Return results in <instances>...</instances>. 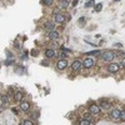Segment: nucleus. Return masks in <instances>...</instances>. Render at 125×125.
<instances>
[{
    "mask_svg": "<svg viewBox=\"0 0 125 125\" xmlns=\"http://www.w3.org/2000/svg\"><path fill=\"white\" fill-rule=\"evenodd\" d=\"M94 64H95V60H94V58H91V56H86L83 61V65H84L85 69H90L91 66H94Z\"/></svg>",
    "mask_w": 125,
    "mask_h": 125,
    "instance_id": "f257e3e1",
    "label": "nucleus"
},
{
    "mask_svg": "<svg viewBox=\"0 0 125 125\" xmlns=\"http://www.w3.org/2000/svg\"><path fill=\"white\" fill-rule=\"evenodd\" d=\"M114 58H115V54H114L113 51L108 50V51H104L101 55V59L104 61H110V60H114Z\"/></svg>",
    "mask_w": 125,
    "mask_h": 125,
    "instance_id": "f03ea898",
    "label": "nucleus"
},
{
    "mask_svg": "<svg viewBox=\"0 0 125 125\" xmlns=\"http://www.w3.org/2000/svg\"><path fill=\"white\" fill-rule=\"evenodd\" d=\"M119 69H120V66H119V64H115V63H110L109 66H108V71L109 73H113L115 74L119 71Z\"/></svg>",
    "mask_w": 125,
    "mask_h": 125,
    "instance_id": "7ed1b4c3",
    "label": "nucleus"
},
{
    "mask_svg": "<svg viewBox=\"0 0 125 125\" xmlns=\"http://www.w3.org/2000/svg\"><path fill=\"white\" fill-rule=\"evenodd\" d=\"M89 111H90L91 114H94V115H98V114H100L101 108H100V106H98L96 104H91L90 108H89Z\"/></svg>",
    "mask_w": 125,
    "mask_h": 125,
    "instance_id": "20e7f679",
    "label": "nucleus"
},
{
    "mask_svg": "<svg viewBox=\"0 0 125 125\" xmlns=\"http://www.w3.org/2000/svg\"><path fill=\"white\" fill-rule=\"evenodd\" d=\"M66 66H68V61L65 60V59H60V60L56 63V69L58 70H64Z\"/></svg>",
    "mask_w": 125,
    "mask_h": 125,
    "instance_id": "39448f33",
    "label": "nucleus"
},
{
    "mask_svg": "<svg viewBox=\"0 0 125 125\" xmlns=\"http://www.w3.org/2000/svg\"><path fill=\"white\" fill-rule=\"evenodd\" d=\"M54 20H55V23H58V24H63L65 20H66V18L63 15V14H60V13H56L55 14V16H54Z\"/></svg>",
    "mask_w": 125,
    "mask_h": 125,
    "instance_id": "423d86ee",
    "label": "nucleus"
},
{
    "mask_svg": "<svg viewBox=\"0 0 125 125\" xmlns=\"http://www.w3.org/2000/svg\"><path fill=\"white\" fill-rule=\"evenodd\" d=\"M110 116H111V119H114V120H119V118H120V110L119 109H113L110 111Z\"/></svg>",
    "mask_w": 125,
    "mask_h": 125,
    "instance_id": "0eeeda50",
    "label": "nucleus"
},
{
    "mask_svg": "<svg viewBox=\"0 0 125 125\" xmlns=\"http://www.w3.org/2000/svg\"><path fill=\"white\" fill-rule=\"evenodd\" d=\"M20 109L23 110V111H29L30 110V104H29L28 101H25V100L20 101Z\"/></svg>",
    "mask_w": 125,
    "mask_h": 125,
    "instance_id": "6e6552de",
    "label": "nucleus"
},
{
    "mask_svg": "<svg viewBox=\"0 0 125 125\" xmlns=\"http://www.w3.org/2000/svg\"><path fill=\"white\" fill-rule=\"evenodd\" d=\"M81 66H83V64L80 63V60H75V61L71 64V69L74 70V71H78V70H80Z\"/></svg>",
    "mask_w": 125,
    "mask_h": 125,
    "instance_id": "1a4fd4ad",
    "label": "nucleus"
},
{
    "mask_svg": "<svg viewBox=\"0 0 125 125\" xmlns=\"http://www.w3.org/2000/svg\"><path fill=\"white\" fill-rule=\"evenodd\" d=\"M0 103H1V108H5L9 103V96L8 95H1L0 96Z\"/></svg>",
    "mask_w": 125,
    "mask_h": 125,
    "instance_id": "9d476101",
    "label": "nucleus"
},
{
    "mask_svg": "<svg viewBox=\"0 0 125 125\" xmlns=\"http://www.w3.org/2000/svg\"><path fill=\"white\" fill-rule=\"evenodd\" d=\"M54 28H55V23H54V21H48V23L45 24V30L49 31V33L53 31Z\"/></svg>",
    "mask_w": 125,
    "mask_h": 125,
    "instance_id": "9b49d317",
    "label": "nucleus"
},
{
    "mask_svg": "<svg viewBox=\"0 0 125 125\" xmlns=\"http://www.w3.org/2000/svg\"><path fill=\"white\" fill-rule=\"evenodd\" d=\"M54 55H55V51H54V49H46L45 50V56L48 59H51Z\"/></svg>",
    "mask_w": 125,
    "mask_h": 125,
    "instance_id": "f8f14e48",
    "label": "nucleus"
},
{
    "mask_svg": "<svg viewBox=\"0 0 125 125\" xmlns=\"http://www.w3.org/2000/svg\"><path fill=\"white\" fill-rule=\"evenodd\" d=\"M49 38H50L51 40H56L58 38H59V33L55 31V30H53V31L49 33Z\"/></svg>",
    "mask_w": 125,
    "mask_h": 125,
    "instance_id": "ddd939ff",
    "label": "nucleus"
},
{
    "mask_svg": "<svg viewBox=\"0 0 125 125\" xmlns=\"http://www.w3.org/2000/svg\"><path fill=\"white\" fill-rule=\"evenodd\" d=\"M21 99H23V93H21V91H16L15 95H14V100L15 101H20Z\"/></svg>",
    "mask_w": 125,
    "mask_h": 125,
    "instance_id": "4468645a",
    "label": "nucleus"
},
{
    "mask_svg": "<svg viewBox=\"0 0 125 125\" xmlns=\"http://www.w3.org/2000/svg\"><path fill=\"white\" fill-rule=\"evenodd\" d=\"M79 125H91V123L86 119H80L79 120Z\"/></svg>",
    "mask_w": 125,
    "mask_h": 125,
    "instance_id": "2eb2a0df",
    "label": "nucleus"
},
{
    "mask_svg": "<svg viewBox=\"0 0 125 125\" xmlns=\"http://www.w3.org/2000/svg\"><path fill=\"white\" fill-rule=\"evenodd\" d=\"M100 108H105V109H108V108H110V103H108L105 100H103L101 101V106Z\"/></svg>",
    "mask_w": 125,
    "mask_h": 125,
    "instance_id": "dca6fc26",
    "label": "nucleus"
},
{
    "mask_svg": "<svg viewBox=\"0 0 125 125\" xmlns=\"http://www.w3.org/2000/svg\"><path fill=\"white\" fill-rule=\"evenodd\" d=\"M84 119H86V120H91V113L90 111H86V113H84Z\"/></svg>",
    "mask_w": 125,
    "mask_h": 125,
    "instance_id": "f3484780",
    "label": "nucleus"
},
{
    "mask_svg": "<svg viewBox=\"0 0 125 125\" xmlns=\"http://www.w3.org/2000/svg\"><path fill=\"white\" fill-rule=\"evenodd\" d=\"M68 5H69V1L68 0H61V3H60V6L64 9V8H68Z\"/></svg>",
    "mask_w": 125,
    "mask_h": 125,
    "instance_id": "a211bd4d",
    "label": "nucleus"
},
{
    "mask_svg": "<svg viewBox=\"0 0 125 125\" xmlns=\"http://www.w3.org/2000/svg\"><path fill=\"white\" fill-rule=\"evenodd\" d=\"M100 54V50H94V51H90V53H88V55H90V56H94V55H99Z\"/></svg>",
    "mask_w": 125,
    "mask_h": 125,
    "instance_id": "6ab92c4d",
    "label": "nucleus"
},
{
    "mask_svg": "<svg viewBox=\"0 0 125 125\" xmlns=\"http://www.w3.org/2000/svg\"><path fill=\"white\" fill-rule=\"evenodd\" d=\"M120 120H123V121H125V110H120Z\"/></svg>",
    "mask_w": 125,
    "mask_h": 125,
    "instance_id": "aec40b11",
    "label": "nucleus"
},
{
    "mask_svg": "<svg viewBox=\"0 0 125 125\" xmlns=\"http://www.w3.org/2000/svg\"><path fill=\"white\" fill-rule=\"evenodd\" d=\"M23 125H34V124H33V121L30 120V119H26V120H24Z\"/></svg>",
    "mask_w": 125,
    "mask_h": 125,
    "instance_id": "412c9836",
    "label": "nucleus"
},
{
    "mask_svg": "<svg viewBox=\"0 0 125 125\" xmlns=\"http://www.w3.org/2000/svg\"><path fill=\"white\" fill-rule=\"evenodd\" d=\"M101 9H103V5H101V4H98V5H95V11H98V13H99Z\"/></svg>",
    "mask_w": 125,
    "mask_h": 125,
    "instance_id": "4be33fe9",
    "label": "nucleus"
},
{
    "mask_svg": "<svg viewBox=\"0 0 125 125\" xmlns=\"http://www.w3.org/2000/svg\"><path fill=\"white\" fill-rule=\"evenodd\" d=\"M85 24V18H84V16H81V18L79 19V25H81V26H83Z\"/></svg>",
    "mask_w": 125,
    "mask_h": 125,
    "instance_id": "5701e85b",
    "label": "nucleus"
},
{
    "mask_svg": "<svg viewBox=\"0 0 125 125\" xmlns=\"http://www.w3.org/2000/svg\"><path fill=\"white\" fill-rule=\"evenodd\" d=\"M93 5H94V1H93V0H90L89 3H86V4H85V6H86V8H89V6H93Z\"/></svg>",
    "mask_w": 125,
    "mask_h": 125,
    "instance_id": "b1692460",
    "label": "nucleus"
},
{
    "mask_svg": "<svg viewBox=\"0 0 125 125\" xmlns=\"http://www.w3.org/2000/svg\"><path fill=\"white\" fill-rule=\"evenodd\" d=\"M44 4L45 5H50V4H53V0H44Z\"/></svg>",
    "mask_w": 125,
    "mask_h": 125,
    "instance_id": "393cba45",
    "label": "nucleus"
},
{
    "mask_svg": "<svg viewBox=\"0 0 125 125\" xmlns=\"http://www.w3.org/2000/svg\"><path fill=\"white\" fill-rule=\"evenodd\" d=\"M13 63H14V60H6V61H5V65H10Z\"/></svg>",
    "mask_w": 125,
    "mask_h": 125,
    "instance_id": "a878e982",
    "label": "nucleus"
},
{
    "mask_svg": "<svg viewBox=\"0 0 125 125\" xmlns=\"http://www.w3.org/2000/svg\"><path fill=\"white\" fill-rule=\"evenodd\" d=\"M121 65H123V66L125 68V58L123 59V60H121Z\"/></svg>",
    "mask_w": 125,
    "mask_h": 125,
    "instance_id": "bb28decb",
    "label": "nucleus"
},
{
    "mask_svg": "<svg viewBox=\"0 0 125 125\" xmlns=\"http://www.w3.org/2000/svg\"><path fill=\"white\" fill-rule=\"evenodd\" d=\"M115 46H116V48H121L123 45H121V44H119V43H118V44H115Z\"/></svg>",
    "mask_w": 125,
    "mask_h": 125,
    "instance_id": "cd10ccee",
    "label": "nucleus"
},
{
    "mask_svg": "<svg viewBox=\"0 0 125 125\" xmlns=\"http://www.w3.org/2000/svg\"><path fill=\"white\" fill-rule=\"evenodd\" d=\"M114 1H116V3H118V1H120V0H114Z\"/></svg>",
    "mask_w": 125,
    "mask_h": 125,
    "instance_id": "c85d7f7f",
    "label": "nucleus"
}]
</instances>
